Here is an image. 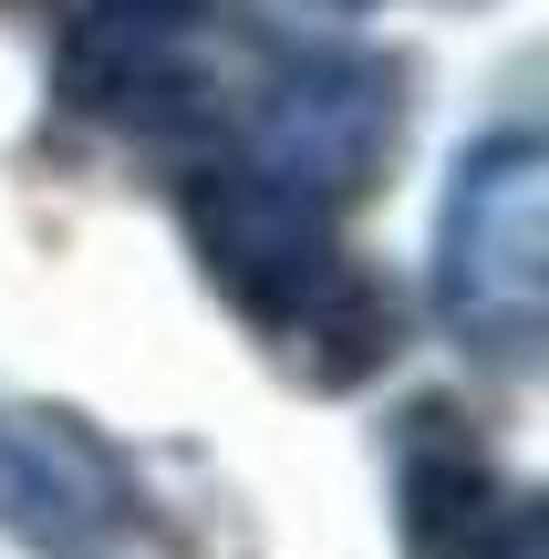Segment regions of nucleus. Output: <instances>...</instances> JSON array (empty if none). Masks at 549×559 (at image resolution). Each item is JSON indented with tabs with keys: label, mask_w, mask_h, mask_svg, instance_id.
<instances>
[{
	"label": "nucleus",
	"mask_w": 549,
	"mask_h": 559,
	"mask_svg": "<svg viewBox=\"0 0 549 559\" xmlns=\"http://www.w3.org/2000/svg\"><path fill=\"white\" fill-rule=\"evenodd\" d=\"M394 145H405V52H373L353 32H301L260 52L228 156L281 177L311 207H363Z\"/></svg>",
	"instance_id": "3"
},
{
	"label": "nucleus",
	"mask_w": 549,
	"mask_h": 559,
	"mask_svg": "<svg viewBox=\"0 0 549 559\" xmlns=\"http://www.w3.org/2000/svg\"><path fill=\"white\" fill-rule=\"evenodd\" d=\"M177 228L198 249V280L270 342L290 383L363 394L405 353V290L343 239V207H311L260 166L207 156L177 177Z\"/></svg>",
	"instance_id": "1"
},
{
	"label": "nucleus",
	"mask_w": 549,
	"mask_h": 559,
	"mask_svg": "<svg viewBox=\"0 0 549 559\" xmlns=\"http://www.w3.org/2000/svg\"><path fill=\"white\" fill-rule=\"evenodd\" d=\"M426 300L488 373H529L549 332V145L529 115H498L456 145L435 198V260Z\"/></svg>",
	"instance_id": "2"
},
{
	"label": "nucleus",
	"mask_w": 549,
	"mask_h": 559,
	"mask_svg": "<svg viewBox=\"0 0 549 559\" xmlns=\"http://www.w3.org/2000/svg\"><path fill=\"white\" fill-rule=\"evenodd\" d=\"M0 528L41 559H124L145 528V487L115 436L73 415V404L0 394Z\"/></svg>",
	"instance_id": "6"
},
{
	"label": "nucleus",
	"mask_w": 549,
	"mask_h": 559,
	"mask_svg": "<svg viewBox=\"0 0 549 559\" xmlns=\"http://www.w3.org/2000/svg\"><path fill=\"white\" fill-rule=\"evenodd\" d=\"M384 487H394V549L405 559H549L539 487L509 477L498 445L435 394L394 415Z\"/></svg>",
	"instance_id": "4"
},
{
	"label": "nucleus",
	"mask_w": 549,
	"mask_h": 559,
	"mask_svg": "<svg viewBox=\"0 0 549 559\" xmlns=\"http://www.w3.org/2000/svg\"><path fill=\"white\" fill-rule=\"evenodd\" d=\"M52 104L115 135L207 115V0H73L52 21Z\"/></svg>",
	"instance_id": "5"
},
{
	"label": "nucleus",
	"mask_w": 549,
	"mask_h": 559,
	"mask_svg": "<svg viewBox=\"0 0 549 559\" xmlns=\"http://www.w3.org/2000/svg\"><path fill=\"white\" fill-rule=\"evenodd\" d=\"M270 11H290V21H363L373 0H270Z\"/></svg>",
	"instance_id": "7"
}]
</instances>
